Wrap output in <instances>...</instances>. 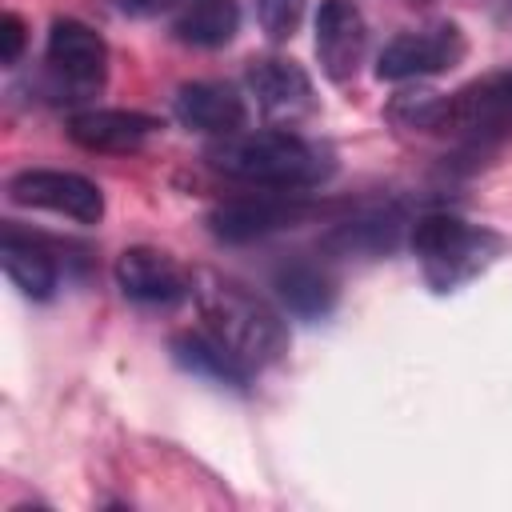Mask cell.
I'll list each match as a JSON object with an SVG mask.
<instances>
[{"label":"cell","mask_w":512,"mask_h":512,"mask_svg":"<svg viewBox=\"0 0 512 512\" xmlns=\"http://www.w3.org/2000/svg\"><path fill=\"white\" fill-rule=\"evenodd\" d=\"M304 4H308V0H256L260 32H264L272 44L292 40L296 28H300V20H304Z\"/></svg>","instance_id":"d6986e66"},{"label":"cell","mask_w":512,"mask_h":512,"mask_svg":"<svg viewBox=\"0 0 512 512\" xmlns=\"http://www.w3.org/2000/svg\"><path fill=\"white\" fill-rule=\"evenodd\" d=\"M464 56H468L464 32L448 20H440V24L392 36L384 44V52L376 56V76L392 80V84L420 80V76H440V72H452Z\"/></svg>","instance_id":"52a82bcc"},{"label":"cell","mask_w":512,"mask_h":512,"mask_svg":"<svg viewBox=\"0 0 512 512\" xmlns=\"http://www.w3.org/2000/svg\"><path fill=\"white\" fill-rule=\"evenodd\" d=\"M8 200L20 208H40L68 216L76 224H100L104 220V192L96 180L64 168H24L8 180Z\"/></svg>","instance_id":"ba28073f"},{"label":"cell","mask_w":512,"mask_h":512,"mask_svg":"<svg viewBox=\"0 0 512 512\" xmlns=\"http://www.w3.org/2000/svg\"><path fill=\"white\" fill-rule=\"evenodd\" d=\"M368 52V24L352 0H320L316 12V60L332 84L356 80Z\"/></svg>","instance_id":"8fae6325"},{"label":"cell","mask_w":512,"mask_h":512,"mask_svg":"<svg viewBox=\"0 0 512 512\" xmlns=\"http://www.w3.org/2000/svg\"><path fill=\"white\" fill-rule=\"evenodd\" d=\"M208 164L240 184L268 192H308L336 172L332 152L292 128L220 136L216 144H208Z\"/></svg>","instance_id":"7a4b0ae2"},{"label":"cell","mask_w":512,"mask_h":512,"mask_svg":"<svg viewBox=\"0 0 512 512\" xmlns=\"http://www.w3.org/2000/svg\"><path fill=\"white\" fill-rule=\"evenodd\" d=\"M404 132L448 140L460 152H488L512 136V72L480 76L456 92H404L388 104Z\"/></svg>","instance_id":"6da1fadb"},{"label":"cell","mask_w":512,"mask_h":512,"mask_svg":"<svg viewBox=\"0 0 512 512\" xmlns=\"http://www.w3.org/2000/svg\"><path fill=\"white\" fill-rule=\"evenodd\" d=\"M408 248L432 292H456L488 272L508 240L484 224H468L456 212H424L408 228Z\"/></svg>","instance_id":"277c9868"},{"label":"cell","mask_w":512,"mask_h":512,"mask_svg":"<svg viewBox=\"0 0 512 512\" xmlns=\"http://www.w3.org/2000/svg\"><path fill=\"white\" fill-rule=\"evenodd\" d=\"M188 0H116V8L124 16H160V12H180Z\"/></svg>","instance_id":"44dd1931"},{"label":"cell","mask_w":512,"mask_h":512,"mask_svg":"<svg viewBox=\"0 0 512 512\" xmlns=\"http://www.w3.org/2000/svg\"><path fill=\"white\" fill-rule=\"evenodd\" d=\"M164 124L148 112H136V108H84V112H72L64 132L76 148L84 152H140Z\"/></svg>","instance_id":"7c38bea8"},{"label":"cell","mask_w":512,"mask_h":512,"mask_svg":"<svg viewBox=\"0 0 512 512\" xmlns=\"http://www.w3.org/2000/svg\"><path fill=\"white\" fill-rule=\"evenodd\" d=\"M172 112L184 128L204 132V136H236L248 124V104L232 84L220 80H192L176 88Z\"/></svg>","instance_id":"4fadbf2b"},{"label":"cell","mask_w":512,"mask_h":512,"mask_svg":"<svg viewBox=\"0 0 512 512\" xmlns=\"http://www.w3.org/2000/svg\"><path fill=\"white\" fill-rule=\"evenodd\" d=\"M244 84H248V96L256 100L260 116L268 124H276V128H292V124H300V120H308L316 112L312 76L296 60H288V56L248 60Z\"/></svg>","instance_id":"30bf717a"},{"label":"cell","mask_w":512,"mask_h":512,"mask_svg":"<svg viewBox=\"0 0 512 512\" xmlns=\"http://www.w3.org/2000/svg\"><path fill=\"white\" fill-rule=\"evenodd\" d=\"M24 44H28V24H24V16H20V12H4V16H0V64H4V68L20 64Z\"/></svg>","instance_id":"ffe728a7"},{"label":"cell","mask_w":512,"mask_h":512,"mask_svg":"<svg viewBox=\"0 0 512 512\" xmlns=\"http://www.w3.org/2000/svg\"><path fill=\"white\" fill-rule=\"evenodd\" d=\"M172 360H176L184 372H192V376H200V380H208V384H220V388L244 392L248 380H252V372H248L240 360H232V352H228L216 336H208L204 328L180 332V336L172 340Z\"/></svg>","instance_id":"2e32d148"},{"label":"cell","mask_w":512,"mask_h":512,"mask_svg":"<svg viewBox=\"0 0 512 512\" xmlns=\"http://www.w3.org/2000/svg\"><path fill=\"white\" fill-rule=\"evenodd\" d=\"M404 224L408 220L396 204H376V208H364V212L340 220L324 236V248L332 256H384V252L396 248Z\"/></svg>","instance_id":"5bb4252c"},{"label":"cell","mask_w":512,"mask_h":512,"mask_svg":"<svg viewBox=\"0 0 512 512\" xmlns=\"http://www.w3.org/2000/svg\"><path fill=\"white\" fill-rule=\"evenodd\" d=\"M44 64H48L52 88L64 100H88L108 80V44L92 24L76 16H60L48 28Z\"/></svg>","instance_id":"5b68a950"},{"label":"cell","mask_w":512,"mask_h":512,"mask_svg":"<svg viewBox=\"0 0 512 512\" xmlns=\"http://www.w3.org/2000/svg\"><path fill=\"white\" fill-rule=\"evenodd\" d=\"M0 260H4V276L12 280V288L20 296H28V300H52L56 296L60 268H56V256L36 236H24L8 224L4 240H0Z\"/></svg>","instance_id":"9a60e30c"},{"label":"cell","mask_w":512,"mask_h":512,"mask_svg":"<svg viewBox=\"0 0 512 512\" xmlns=\"http://www.w3.org/2000/svg\"><path fill=\"white\" fill-rule=\"evenodd\" d=\"M116 288L140 308H176L192 296V272L164 248L132 244L116 256Z\"/></svg>","instance_id":"9c48e42d"},{"label":"cell","mask_w":512,"mask_h":512,"mask_svg":"<svg viewBox=\"0 0 512 512\" xmlns=\"http://www.w3.org/2000/svg\"><path fill=\"white\" fill-rule=\"evenodd\" d=\"M192 296H196L204 332L216 336L232 352V360H240L248 372H260L288 352L284 316L244 284L224 280L220 272H196Z\"/></svg>","instance_id":"3957f363"},{"label":"cell","mask_w":512,"mask_h":512,"mask_svg":"<svg viewBox=\"0 0 512 512\" xmlns=\"http://www.w3.org/2000/svg\"><path fill=\"white\" fill-rule=\"evenodd\" d=\"M236 28H240L236 0H188L172 20V36L188 48H224L232 44Z\"/></svg>","instance_id":"ac0fdd59"},{"label":"cell","mask_w":512,"mask_h":512,"mask_svg":"<svg viewBox=\"0 0 512 512\" xmlns=\"http://www.w3.org/2000/svg\"><path fill=\"white\" fill-rule=\"evenodd\" d=\"M312 216H316V204H308L300 192H268L264 188V192L216 204L208 216V228L224 244H252V240L288 232Z\"/></svg>","instance_id":"8992f818"},{"label":"cell","mask_w":512,"mask_h":512,"mask_svg":"<svg viewBox=\"0 0 512 512\" xmlns=\"http://www.w3.org/2000/svg\"><path fill=\"white\" fill-rule=\"evenodd\" d=\"M284 312L300 316V320H324L336 304V284L332 276L312 264V260H292L284 268H276V280H272Z\"/></svg>","instance_id":"e0dca14e"}]
</instances>
